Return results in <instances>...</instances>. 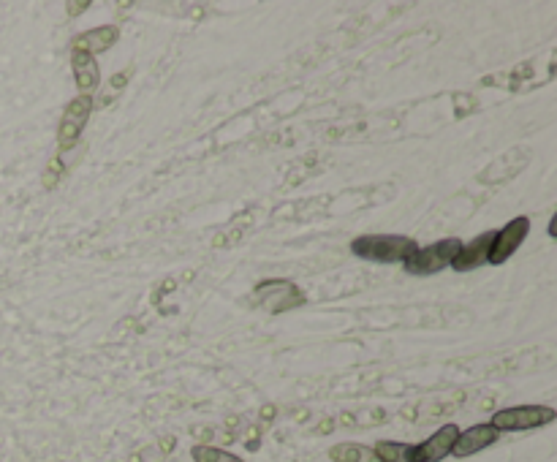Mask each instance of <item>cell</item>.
<instances>
[{"instance_id": "7c38bea8", "label": "cell", "mask_w": 557, "mask_h": 462, "mask_svg": "<svg viewBox=\"0 0 557 462\" xmlns=\"http://www.w3.org/2000/svg\"><path fill=\"white\" fill-rule=\"evenodd\" d=\"M413 443L400 441H378L373 446L375 457L381 462H413Z\"/></svg>"}, {"instance_id": "6da1fadb", "label": "cell", "mask_w": 557, "mask_h": 462, "mask_svg": "<svg viewBox=\"0 0 557 462\" xmlns=\"http://www.w3.org/2000/svg\"><path fill=\"white\" fill-rule=\"evenodd\" d=\"M351 251L378 264H397L416 251V242L411 237H397V234H365L351 242Z\"/></svg>"}, {"instance_id": "277c9868", "label": "cell", "mask_w": 557, "mask_h": 462, "mask_svg": "<svg viewBox=\"0 0 557 462\" xmlns=\"http://www.w3.org/2000/svg\"><path fill=\"white\" fill-rule=\"evenodd\" d=\"M530 231L528 218H514L500 231H495V240L490 248V264H506V261L519 251V245L525 242Z\"/></svg>"}, {"instance_id": "8fae6325", "label": "cell", "mask_w": 557, "mask_h": 462, "mask_svg": "<svg viewBox=\"0 0 557 462\" xmlns=\"http://www.w3.org/2000/svg\"><path fill=\"white\" fill-rule=\"evenodd\" d=\"M329 460L332 462H381L375 457L370 446L362 443H337L329 449Z\"/></svg>"}, {"instance_id": "3957f363", "label": "cell", "mask_w": 557, "mask_h": 462, "mask_svg": "<svg viewBox=\"0 0 557 462\" xmlns=\"http://www.w3.org/2000/svg\"><path fill=\"white\" fill-rule=\"evenodd\" d=\"M462 242L457 237H449V240L433 242L427 248H416V251L403 261V267L408 275H435L441 272L443 267H449L454 261V256L460 253Z\"/></svg>"}, {"instance_id": "9a60e30c", "label": "cell", "mask_w": 557, "mask_h": 462, "mask_svg": "<svg viewBox=\"0 0 557 462\" xmlns=\"http://www.w3.org/2000/svg\"><path fill=\"white\" fill-rule=\"evenodd\" d=\"M60 174H63V161H60V158H52V161H49L47 174H44V185H47V188H55L60 180Z\"/></svg>"}, {"instance_id": "30bf717a", "label": "cell", "mask_w": 557, "mask_h": 462, "mask_svg": "<svg viewBox=\"0 0 557 462\" xmlns=\"http://www.w3.org/2000/svg\"><path fill=\"white\" fill-rule=\"evenodd\" d=\"M71 66H74V77H77V87L82 93L87 90H93L98 85V77H101V71H98V63L96 58H90V55H82V52H74V58H71Z\"/></svg>"}, {"instance_id": "7a4b0ae2", "label": "cell", "mask_w": 557, "mask_h": 462, "mask_svg": "<svg viewBox=\"0 0 557 462\" xmlns=\"http://www.w3.org/2000/svg\"><path fill=\"white\" fill-rule=\"evenodd\" d=\"M557 411L549 405H517V408H506L492 416L490 427L495 433H525V430H536L544 424L555 422Z\"/></svg>"}, {"instance_id": "9c48e42d", "label": "cell", "mask_w": 557, "mask_h": 462, "mask_svg": "<svg viewBox=\"0 0 557 462\" xmlns=\"http://www.w3.org/2000/svg\"><path fill=\"white\" fill-rule=\"evenodd\" d=\"M117 33H120V30H117L115 25L87 30V33H82V36L74 39V44H71V52H82V55H90V58H93V55H101V52H106V49L115 44Z\"/></svg>"}, {"instance_id": "e0dca14e", "label": "cell", "mask_w": 557, "mask_h": 462, "mask_svg": "<svg viewBox=\"0 0 557 462\" xmlns=\"http://www.w3.org/2000/svg\"><path fill=\"white\" fill-rule=\"evenodd\" d=\"M125 79H128L125 74H115V77H112V87H115V90L117 87H125Z\"/></svg>"}, {"instance_id": "5bb4252c", "label": "cell", "mask_w": 557, "mask_h": 462, "mask_svg": "<svg viewBox=\"0 0 557 462\" xmlns=\"http://www.w3.org/2000/svg\"><path fill=\"white\" fill-rule=\"evenodd\" d=\"M193 462H245L240 460L237 454L223 452V449H215V446H207V443H199L191 449Z\"/></svg>"}, {"instance_id": "8992f818", "label": "cell", "mask_w": 557, "mask_h": 462, "mask_svg": "<svg viewBox=\"0 0 557 462\" xmlns=\"http://www.w3.org/2000/svg\"><path fill=\"white\" fill-rule=\"evenodd\" d=\"M460 435L457 424H443L438 433H433L424 443L413 449V462H441L446 460L454 449V441Z\"/></svg>"}, {"instance_id": "2e32d148", "label": "cell", "mask_w": 557, "mask_h": 462, "mask_svg": "<svg viewBox=\"0 0 557 462\" xmlns=\"http://www.w3.org/2000/svg\"><path fill=\"white\" fill-rule=\"evenodd\" d=\"M87 6H90V3H68V11H71V14H77V11H85Z\"/></svg>"}, {"instance_id": "4fadbf2b", "label": "cell", "mask_w": 557, "mask_h": 462, "mask_svg": "<svg viewBox=\"0 0 557 462\" xmlns=\"http://www.w3.org/2000/svg\"><path fill=\"white\" fill-rule=\"evenodd\" d=\"M267 283V289L269 291H275L278 297L275 299H269L267 302V308L272 310V313H283V310H291V305L283 299V294H294V291H299L297 286H291L289 280H264Z\"/></svg>"}, {"instance_id": "52a82bcc", "label": "cell", "mask_w": 557, "mask_h": 462, "mask_svg": "<svg viewBox=\"0 0 557 462\" xmlns=\"http://www.w3.org/2000/svg\"><path fill=\"white\" fill-rule=\"evenodd\" d=\"M492 240H495V231H484L479 234L476 240L468 242V245H462L460 253L454 256L452 267L457 272H471L481 264H490V248H492Z\"/></svg>"}, {"instance_id": "ba28073f", "label": "cell", "mask_w": 557, "mask_h": 462, "mask_svg": "<svg viewBox=\"0 0 557 462\" xmlns=\"http://www.w3.org/2000/svg\"><path fill=\"white\" fill-rule=\"evenodd\" d=\"M495 441H498V433L492 430L490 424H473L471 430H465V433L457 435L452 454L454 457H460V460H465V457H473V454L490 449Z\"/></svg>"}, {"instance_id": "5b68a950", "label": "cell", "mask_w": 557, "mask_h": 462, "mask_svg": "<svg viewBox=\"0 0 557 462\" xmlns=\"http://www.w3.org/2000/svg\"><path fill=\"white\" fill-rule=\"evenodd\" d=\"M90 112H93V98L90 96H79L77 101L68 104V109L63 112V120H60L58 126V142L63 150H71V147H74V142H77L79 134H82V128H85Z\"/></svg>"}]
</instances>
